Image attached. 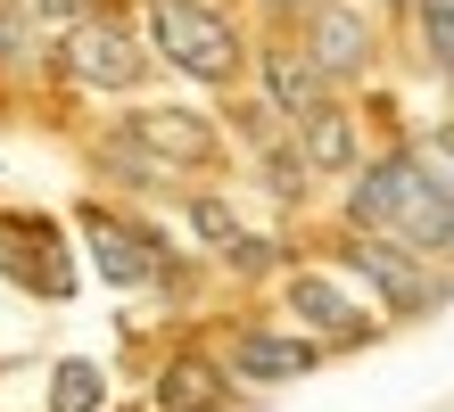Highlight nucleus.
I'll use <instances>...</instances> for the list:
<instances>
[{
  "label": "nucleus",
  "mask_w": 454,
  "mask_h": 412,
  "mask_svg": "<svg viewBox=\"0 0 454 412\" xmlns=\"http://www.w3.org/2000/svg\"><path fill=\"white\" fill-rule=\"evenodd\" d=\"M347 231H380V239H405L421 256L454 264V174L421 141L364 157L347 174Z\"/></svg>",
  "instance_id": "obj_1"
},
{
  "label": "nucleus",
  "mask_w": 454,
  "mask_h": 412,
  "mask_svg": "<svg viewBox=\"0 0 454 412\" xmlns=\"http://www.w3.org/2000/svg\"><path fill=\"white\" fill-rule=\"evenodd\" d=\"M331 264L388 322H430V314H446V297H454V264L421 256V247H405V239H380V231H347Z\"/></svg>",
  "instance_id": "obj_2"
},
{
  "label": "nucleus",
  "mask_w": 454,
  "mask_h": 412,
  "mask_svg": "<svg viewBox=\"0 0 454 412\" xmlns=\"http://www.w3.org/2000/svg\"><path fill=\"white\" fill-rule=\"evenodd\" d=\"M141 17H149V58H166L174 74L207 82V91H231L248 74V42L215 0H149Z\"/></svg>",
  "instance_id": "obj_3"
},
{
  "label": "nucleus",
  "mask_w": 454,
  "mask_h": 412,
  "mask_svg": "<svg viewBox=\"0 0 454 412\" xmlns=\"http://www.w3.org/2000/svg\"><path fill=\"white\" fill-rule=\"evenodd\" d=\"M281 306L298 314V330H306V338L323 346V354L372 346V338L388 330V314L372 306V297L347 281L339 264H289V272H281Z\"/></svg>",
  "instance_id": "obj_4"
},
{
  "label": "nucleus",
  "mask_w": 454,
  "mask_h": 412,
  "mask_svg": "<svg viewBox=\"0 0 454 412\" xmlns=\"http://www.w3.org/2000/svg\"><path fill=\"white\" fill-rule=\"evenodd\" d=\"M59 74L74 82V91L124 99V91H141V82H149V50L116 17H74V25H59Z\"/></svg>",
  "instance_id": "obj_5"
},
{
  "label": "nucleus",
  "mask_w": 454,
  "mask_h": 412,
  "mask_svg": "<svg viewBox=\"0 0 454 412\" xmlns=\"http://www.w3.org/2000/svg\"><path fill=\"white\" fill-rule=\"evenodd\" d=\"M74 231L91 239V264L108 289H166V239L149 223H124L116 206H74Z\"/></svg>",
  "instance_id": "obj_6"
},
{
  "label": "nucleus",
  "mask_w": 454,
  "mask_h": 412,
  "mask_svg": "<svg viewBox=\"0 0 454 412\" xmlns=\"http://www.w3.org/2000/svg\"><path fill=\"white\" fill-rule=\"evenodd\" d=\"M223 371L239 379V388H289V379H314L323 371V346L306 338L298 322H239L223 338Z\"/></svg>",
  "instance_id": "obj_7"
},
{
  "label": "nucleus",
  "mask_w": 454,
  "mask_h": 412,
  "mask_svg": "<svg viewBox=\"0 0 454 412\" xmlns=\"http://www.w3.org/2000/svg\"><path fill=\"white\" fill-rule=\"evenodd\" d=\"M116 132L132 149L166 157L174 174H215L223 165V124L199 116V107H132V116H116Z\"/></svg>",
  "instance_id": "obj_8"
},
{
  "label": "nucleus",
  "mask_w": 454,
  "mask_h": 412,
  "mask_svg": "<svg viewBox=\"0 0 454 412\" xmlns=\"http://www.w3.org/2000/svg\"><path fill=\"white\" fill-rule=\"evenodd\" d=\"M306 58L323 66L331 91H339V82H364L380 66V34H372V17L347 9V0H314L306 9Z\"/></svg>",
  "instance_id": "obj_9"
},
{
  "label": "nucleus",
  "mask_w": 454,
  "mask_h": 412,
  "mask_svg": "<svg viewBox=\"0 0 454 412\" xmlns=\"http://www.w3.org/2000/svg\"><path fill=\"white\" fill-rule=\"evenodd\" d=\"M231 388L239 379L223 371V354L207 346H174L149 379V412H231Z\"/></svg>",
  "instance_id": "obj_10"
},
{
  "label": "nucleus",
  "mask_w": 454,
  "mask_h": 412,
  "mask_svg": "<svg viewBox=\"0 0 454 412\" xmlns=\"http://www.w3.org/2000/svg\"><path fill=\"white\" fill-rule=\"evenodd\" d=\"M182 214H191L199 247H207L223 272H273V264H281V247H273V239H256L248 223H239L223 190H191V198H182Z\"/></svg>",
  "instance_id": "obj_11"
},
{
  "label": "nucleus",
  "mask_w": 454,
  "mask_h": 412,
  "mask_svg": "<svg viewBox=\"0 0 454 412\" xmlns=\"http://www.w3.org/2000/svg\"><path fill=\"white\" fill-rule=\"evenodd\" d=\"M256 82H264V107H273V116H314V107L323 99H339L331 91V74L306 58V42H273V50H256Z\"/></svg>",
  "instance_id": "obj_12"
},
{
  "label": "nucleus",
  "mask_w": 454,
  "mask_h": 412,
  "mask_svg": "<svg viewBox=\"0 0 454 412\" xmlns=\"http://www.w3.org/2000/svg\"><path fill=\"white\" fill-rule=\"evenodd\" d=\"M289 132H298V157H306V174H314V182H347V174H356V165H364L356 116H347L339 99H323V107H314V116H298Z\"/></svg>",
  "instance_id": "obj_13"
},
{
  "label": "nucleus",
  "mask_w": 454,
  "mask_h": 412,
  "mask_svg": "<svg viewBox=\"0 0 454 412\" xmlns=\"http://www.w3.org/2000/svg\"><path fill=\"white\" fill-rule=\"evenodd\" d=\"M50 412H108V371H99L91 354H67V363L50 371Z\"/></svg>",
  "instance_id": "obj_14"
},
{
  "label": "nucleus",
  "mask_w": 454,
  "mask_h": 412,
  "mask_svg": "<svg viewBox=\"0 0 454 412\" xmlns=\"http://www.w3.org/2000/svg\"><path fill=\"white\" fill-rule=\"evenodd\" d=\"M413 25H421V58L454 82V0H413Z\"/></svg>",
  "instance_id": "obj_15"
},
{
  "label": "nucleus",
  "mask_w": 454,
  "mask_h": 412,
  "mask_svg": "<svg viewBox=\"0 0 454 412\" xmlns=\"http://www.w3.org/2000/svg\"><path fill=\"white\" fill-rule=\"evenodd\" d=\"M25 58H34V34H25V9L17 0H0V82H9Z\"/></svg>",
  "instance_id": "obj_16"
},
{
  "label": "nucleus",
  "mask_w": 454,
  "mask_h": 412,
  "mask_svg": "<svg viewBox=\"0 0 454 412\" xmlns=\"http://www.w3.org/2000/svg\"><path fill=\"white\" fill-rule=\"evenodd\" d=\"M42 25H74V17H91V0H25Z\"/></svg>",
  "instance_id": "obj_17"
},
{
  "label": "nucleus",
  "mask_w": 454,
  "mask_h": 412,
  "mask_svg": "<svg viewBox=\"0 0 454 412\" xmlns=\"http://www.w3.org/2000/svg\"><path fill=\"white\" fill-rule=\"evenodd\" d=\"M421 149H430V157L446 165V174H454V116H446V124H430V132H421Z\"/></svg>",
  "instance_id": "obj_18"
},
{
  "label": "nucleus",
  "mask_w": 454,
  "mask_h": 412,
  "mask_svg": "<svg viewBox=\"0 0 454 412\" xmlns=\"http://www.w3.org/2000/svg\"><path fill=\"white\" fill-rule=\"evenodd\" d=\"M264 9H273V17H306L314 0H264Z\"/></svg>",
  "instance_id": "obj_19"
}]
</instances>
